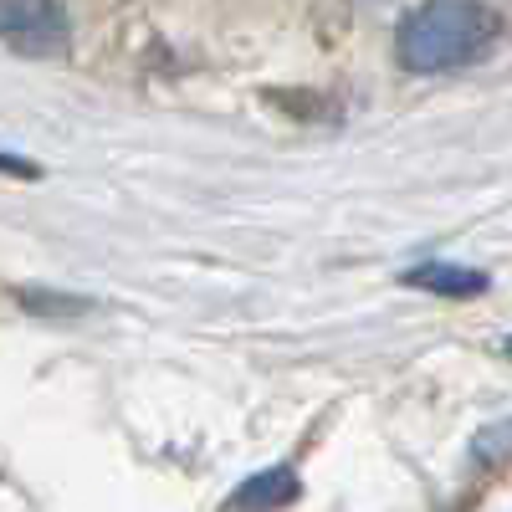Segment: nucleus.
Returning a JSON list of instances; mask_svg holds the SVG:
<instances>
[{"instance_id":"nucleus-4","label":"nucleus","mask_w":512,"mask_h":512,"mask_svg":"<svg viewBox=\"0 0 512 512\" xmlns=\"http://www.w3.org/2000/svg\"><path fill=\"white\" fill-rule=\"evenodd\" d=\"M297 492H303V482H297V466H267V472L246 477V487L231 492V507H282V502H292Z\"/></svg>"},{"instance_id":"nucleus-3","label":"nucleus","mask_w":512,"mask_h":512,"mask_svg":"<svg viewBox=\"0 0 512 512\" xmlns=\"http://www.w3.org/2000/svg\"><path fill=\"white\" fill-rule=\"evenodd\" d=\"M405 282H410V287H425V292H441V297H477V292L492 287L487 272L456 267V262H425V267L405 272Z\"/></svg>"},{"instance_id":"nucleus-1","label":"nucleus","mask_w":512,"mask_h":512,"mask_svg":"<svg viewBox=\"0 0 512 512\" xmlns=\"http://www.w3.org/2000/svg\"><path fill=\"white\" fill-rule=\"evenodd\" d=\"M502 16L482 0H425L420 11L400 21L395 52L410 72H451L497 47Z\"/></svg>"},{"instance_id":"nucleus-5","label":"nucleus","mask_w":512,"mask_h":512,"mask_svg":"<svg viewBox=\"0 0 512 512\" xmlns=\"http://www.w3.org/2000/svg\"><path fill=\"white\" fill-rule=\"evenodd\" d=\"M0 175H11V180H41V169H36L31 159H21V154L0 149Z\"/></svg>"},{"instance_id":"nucleus-2","label":"nucleus","mask_w":512,"mask_h":512,"mask_svg":"<svg viewBox=\"0 0 512 512\" xmlns=\"http://www.w3.org/2000/svg\"><path fill=\"white\" fill-rule=\"evenodd\" d=\"M0 41L21 57H62L72 21L62 0H0Z\"/></svg>"}]
</instances>
